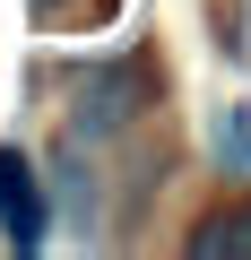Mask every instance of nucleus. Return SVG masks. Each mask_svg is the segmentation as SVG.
Returning a JSON list of instances; mask_svg holds the SVG:
<instances>
[{
    "instance_id": "obj_1",
    "label": "nucleus",
    "mask_w": 251,
    "mask_h": 260,
    "mask_svg": "<svg viewBox=\"0 0 251 260\" xmlns=\"http://www.w3.org/2000/svg\"><path fill=\"white\" fill-rule=\"evenodd\" d=\"M139 95H148V78H139V70H95V78L78 87V130H121Z\"/></svg>"
},
{
    "instance_id": "obj_4",
    "label": "nucleus",
    "mask_w": 251,
    "mask_h": 260,
    "mask_svg": "<svg viewBox=\"0 0 251 260\" xmlns=\"http://www.w3.org/2000/svg\"><path fill=\"white\" fill-rule=\"evenodd\" d=\"M35 9V26H52V35H87V26H104L121 0H26Z\"/></svg>"
},
{
    "instance_id": "obj_3",
    "label": "nucleus",
    "mask_w": 251,
    "mask_h": 260,
    "mask_svg": "<svg viewBox=\"0 0 251 260\" xmlns=\"http://www.w3.org/2000/svg\"><path fill=\"white\" fill-rule=\"evenodd\" d=\"M191 260H251V200H225L191 225Z\"/></svg>"
},
{
    "instance_id": "obj_5",
    "label": "nucleus",
    "mask_w": 251,
    "mask_h": 260,
    "mask_svg": "<svg viewBox=\"0 0 251 260\" xmlns=\"http://www.w3.org/2000/svg\"><path fill=\"white\" fill-rule=\"evenodd\" d=\"M217 156L251 174V130H242V113H217Z\"/></svg>"
},
{
    "instance_id": "obj_2",
    "label": "nucleus",
    "mask_w": 251,
    "mask_h": 260,
    "mask_svg": "<svg viewBox=\"0 0 251 260\" xmlns=\"http://www.w3.org/2000/svg\"><path fill=\"white\" fill-rule=\"evenodd\" d=\"M0 225H9L18 243L44 234V191H35V165H26L18 148H0Z\"/></svg>"
}]
</instances>
